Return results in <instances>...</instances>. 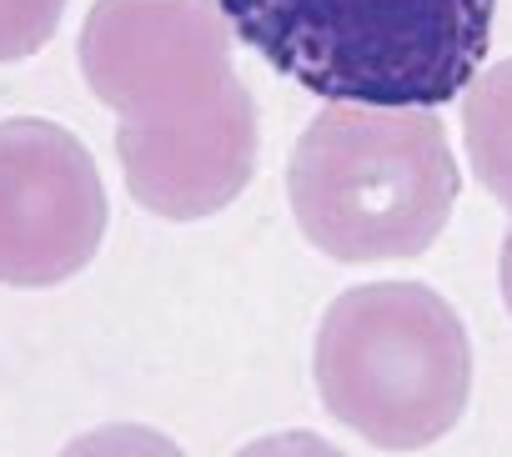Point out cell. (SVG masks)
<instances>
[{
  "label": "cell",
  "instance_id": "8fae6325",
  "mask_svg": "<svg viewBox=\"0 0 512 457\" xmlns=\"http://www.w3.org/2000/svg\"><path fill=\"white\" fill-rule=\"evenodd\" d=\"M497 282H502V302L512 312V232L502 237V257H497Z\"/></svg>",
  "mask_w": 512,
  "mask_h": 457
},
{
  "label": "cell",
  "instance_id": "277c9868",
  "mask_svg": "<svg viewBox=\"0 0 512 457\" xmlns=\"http://www.w3.org/2000/svg\"><path fill=\"white\" fill-rule=\"evenodd\" d=\"M231 21L221 0H96L76 56L81 76L121 126H186L231 86Z\"/></svg>",
  "mask_w": 512,
  "mask_h": 457
},
{
  "label": "cell",
  "instance_id": "7a4b0ae2",
  "mask_svg": "<svg viewBox=\"0 0 512 457\" xmlns=\"http://www.w3.org/2000/svg\"><path fill=\"white\" fill-rule=\"evenodd\" d=\"M462 171L437 111L327 106L287 161L302 237L332 262L422 257L457 206Z\"/></svg>",
  "mask_w": 512,
  "mask_h": 457
},
{
  "label": "cell",
  "instance_id": "6da1fadb",
  "mask_svg": "<svg viewBox=\"0 0 512 457\" xmlns=\"http://www.w3.org/2000/svg\"><path fill=\"white\" fill-rule=\"evenodd\" d=\"M497 0H221L272 71L327 106L457 101L487 56Z\"/></svg>",
  "mask_w": 512,
  "mask_h": 457
},
{
  "label": "cell",
  "instance_id": "8992f818",
  "mask_svg": "<svg viewBox=\"0 0 512 457\" xmlns=\"http://www.w3.org/2000/svg\"><path fill=\"white\" fill-rule=\"evenodd\" d=\"M256 151H262V126L241 81L186 126H116L126 191L136 206L166 221H201L231 206L256 176Z\"/></svg>",
  "mask_w": 512,
  "mask_h": 457
},
{
  "label": "cell",
  "instance_id": "5b68a950",
  "mask_svg": "<svg viewBox=\"0 0 512 457\" xmlns=\"http://www.w3.org/2000/svg\"><path fill=\"white\" fill-rule=\"evenodd\" d=\"M106 186L76 131L0 121V282L56 287L91 267L106 237Z\"/></svg>",
  "mask_w": 512,
  "mask_h": 457
},
{
  "label": "cell",
  "instance_id": "3957f363",
  "mask_svg": "<svg viewBox=\"0 0 512 457\" xmlns=\"http://www.w3.org/2000/svg\"><path fill=\"white\" fill-rule=\"evenodd\" d=\"M312 377L342 427L382 452H417L467 412L472 342L427 282H367L327 307Z\"/></svg>",
  "mask_w": 512,
  "mask_h": 457
},
{
  "label": "cell",
  "instance_id": "30bf717a",
  "mask_svg": "<svg viewBox=\"0 0 512 457\" xmlns=\"http://www.w3.org/2000/svg\"><path fill=\"white\" fill-rule=\"evenodd\" d=\"M236 457H347V452L317 432H272V437L246 442Z\"/></svg>",
  "mask_w": 512,
  "mask_h": 457
},
{
  "label": "cell",
  "instance_id": "52a82bcc",
  "mask_svg": "<svg viewBox=\"0 0 512 457\" xmlns=\"http://www.w3.org/2000/svg\"><path fill=\"white\" fill-rule=\"evenodd\" d=\"M462 141L477 186L512 216V61L477 71L462 91Z\"/></svg>",
  "mask_w": 512,
  "mask_h": 457
},
{
  "label": "cell",
  "instance_id": "ba28073f",
  "mask_svg": "<svg viewBox=\"0 0 512 457\" xmlns=\"http://www.w3.org/2000/svg\"><path fill=\"white\" fill-rule=\"evenodd\" d=\"M66 16V0H0V66L36 56Z\"/></svg>",
  "mask_w": 512,
  "mask_h": 457
},
{
  "label": "cell",
  "instance_id": "9c48e42d",
  "mask_svg": "<svg viewBox=\"0 0 512 457\" xmlns=\"http://www.w3.org/2000/svg\"><path fill=\"white\" fill-rule=\"evenodd\" d=\"M61 457H186V452L156 427L111 422V427H96V432H81L76 442H66Z\"/></svg>",
  "mask_w": 512,
  "mask_h": 457
}]
</instances>
